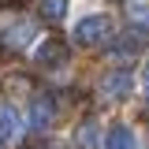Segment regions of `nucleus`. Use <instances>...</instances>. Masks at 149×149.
<instances>
[{"instance_id":"1","label":"nucleus","mask_w":149,"mask_h":149,"mask_svg":"<svg viewBox=\"0 0 149 149\" xmlns=\"http://www.w3.org/2000/svg\"><path fill=\"white\" fill-rule=\"evenodd\" d=\"M112 37V22H108V15H86L78 26H74V41L78 45H101V41H108Z\"/></svg>"},{"instance_id":"2","label":"nucleus","mask_w":149,"mask_h":149,"mask_svg":"<svg viewBox=\"0 0 149 149\" xmlns=\"http://www.w3.org/2000/svg\"><path fill=\"white\" fill-rule=\"evenodd\" d=\"M52 119H56V104H52V97H34V104H30V127L34 130H49L52 127Z\"/></svg>"},{"instance_id":"3","label":"nucleus","mask_w":149,"mask_h":149,"mask_svg":"<svg viewBox=\"0 0 149 149\" xmlns=\"http://www.w3.org/2000/svg\"><path fill=\"white\" fill-rule=\"evenodd\" d=\"M37 34V26L30 19H11V26H4V41L11 45V49H26V41Z\"/></svg>"},{"instance_id":"4","label":"nucleus","mask_w":149,"mask_h":149,"mask_svg":"<svg viewBox=\"0 0 149 149\" xmlns=\"http://www.w3.org/2000/svg\"><path fill=\"white\" fill-rule=\"evenodd\" d=\"M104 146L108 149H134L138 142H134V130H130L127 123H112L108 134H104Z\"/></svg>"},{"instance_id":"5","label":"nucleus","mask_w":149,"mask_h":149,"mask_svg":"<svg viewBox=\"0 0 149 149\" xmlns=\"http://www.w3.org/2000/svg\"><path fill=\"white\" fill-rule=\"evenodd\" d=\"M74 146L78 149H97L101 146V127H97V119H86L82 127L74 130Z\"/></svg>"},{"instance_id":"6","label":"nucleus","mask_w":149,"mask_h":149,"mask_svg":"<svg viewBox=\"0 0 149 149\" xmlns=\"http://www.w3.org/2000/svg\"><path fill=\"white\" fill-rule=\"evenodd\" d=\"M123 11H127V22L134 26V30H142V34L149 30V4L146 0H130Z\"/></svg>"},{"instance_id":"7","label":"nucleus","mask_w":149,"mask_h":149,"mask_svg":"<svg viewBox=\"0 0 149 149\" xmlns=\"http://www.w3.org/2000/svg\"><path fill=\"white\" fill-rule=\"evenodd\" d=\"M130 82H134V78H130L127 71H116V74L104 78V86H101V90L108 93V97H123V93H130Z\"/></svg>"},{"instance_id":"8","label":"nucleus","mask_w":149,"mask_h":149,"mask_svg":"<svg viewBox=\"0 0 149 149\" xmlns=\"http://www.w3.org/2000/svg\"><path fill=\"white\" fill-rule=\"evenodd\" d=\"M15 134H19V116H15V108H0V146L11 142Z\"/></svg>"},{"instance_id":"9","label":"nucleus","mask_w":149,"mask_h":149,"mask_svg":"<svg viewBox=\"0 0 149 149\" xmlns=\"http://www.w3.org/2000/svg\"><path fill=\"white\" fill-rule=\"evenodd\" d=\"M67 8H71V0H41V8H37V11H41V15L45 19H67Z\"/></svg>"},{"instance_id":"10","label":"nucleus","mask_w":149,"mask_h":149,"mask_svg":"<svg viewBox=\"0 0 149 149\" xmlns=\"http://www.w3.org/2000/svg\"><path fill=\"white\" fill-rule=\"evenodd\" d=\"M34 56L41 63H60V60H63V45H60V41H45L41 52H34Z\"/></svg>"},{"instance_id":"11","label":"nucleus","mask_w":149,"mask_h":149,"mask_svg":"<svg viewBox=\"0 0 149 149\" xmlns=\"http://www.w3.org/2000/svg\"><path fill=\"white\" fill-rule=\"evenodd\" d=\"M134 49H138V41H134V37H127V41H112V52H108V56L127 60V56H134Z\"/></svg>"},{"instance_id":"12","label":"nucleus","mask_w":149,"mask_h":149,"mask_svg":"<svg viewBox=\"0 0 149 149\" xmlns=\"http://www.w3.org/2000/svg\"><path fill=\"white\" fill-rule=\"evenodd\" d=\"M142 82H146V93H149V63H146V71H142Z\"/></svg>"}]
</instances>
